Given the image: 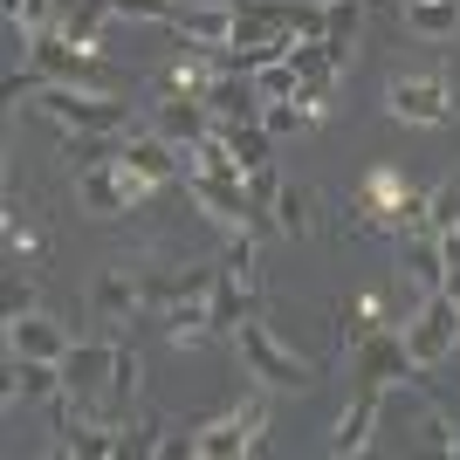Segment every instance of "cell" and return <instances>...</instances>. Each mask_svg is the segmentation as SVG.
<instances>
[{"label": "cell", "mask_w": 460, "mask_h": 460, "mask_svg": "<svg viewBox=\"0 0 460 460\" xmlns=\"http://www.w3.org/2000/svg\"><path fill=\"white\" fill-rule=\"evenodd\" d=\"M41 117H56L69 137H124L131 131V111L117 103L111 90H76V83H49V90L35 96Z\"/></svg>", "instance_id": "cell-1"}, {"label": "cell", "mask_w": 460, "mask_h": 460, "mask_svg": "<svg viewBox=\"0 0 460 460\" xmlns=\"http://www.w3.org/2000/svg\"><path fill=\"white\" fill-rule=\"evenodd\" d=\"M234 344H241V358H248V378L275 385V392H309V385H316V365L296 358V350H288L269 323H254V316L234 330Z\"/></svg>", "instance_id": "cell-2"}, {"label": "cell", "mask_w": 460, "mask_h": 460, "mask_svg": "<svg viewBox=\"0 0 460 460\" xmlns=\"http://www.w3.org/2000/svg\"><path fill=\"white\" fill-rule=\"evenodd\" d=\"M460 344V303L447 288H426V303L412 309V330H405V350H412V371H433L447 365Z\"/></svg>", "instance_id": "cell-3"}, {"label": "cell", "mask_w": 460, "mask_h": 460, "mask_svg": "<svg viewBox=\"0 0 460 460\" xmlns=\"http://www.w3.org/2000/svg\"><path fill=\"white\" fill-rule=\"evenodd\" d=\"M261 426H269V399L254 392V399L234 405L227 420L199 426V433H192V454H199V460H241V454H254V447H261Z\"/></svg>", "instance_id": "cell-4"}, {"label": "cell", "mask_w": 460, "mask_h": 460, "mask_svg": "<svg viewBox=\"0 0 460 460\" xmlns=\"http://www.w3.org/2000/svg\"><path fill=\"white\" fill-rule=\"evenodd\" d=\"M111 371H117V344H69V358H62V399H76L83 420L103 412Z\"/></svg>", "instance_id": "cell-5"}, {"label": "cell", "mask_w": 460, "mask_h": 460, "mask_svg": "<svg viewBox=\"0 0 460 460\" xmlns=\"http://www.w3.org/2000/svg\"><path fill=\"white\" fill-rule=\"evenodd\" d=\"M186 192H192V207L213 213L220 227H234V234H261V213H254V199H248V179L192 172V179H186Z\"/></svg>", "instance_id": "cell-6"}, {"label": "cell", "mask_w": 460, "mask_h": 460, "mask_svg": "<svg viewBox=\"0 0 460 460\" xmlns=\"http://www.w3.org/2000/svg\"><path fill=\"white\" fill-rule=\"evenodd\" d=\"M412 378V350H405V337H392V330H371L365 344H358V392H392V385Z\"/></svg>", "instance_id": "cell-7"}, {"label": "cell", "mask_w": 460, "mask_h": 460, "mask_svg": "<svg viewBox=\"0 0 460 460\" xmlns=\"http://www.w3.org/2000/svg\"><path fill=\"white\" fill-rule=\"evenodd\" d=\"M76 192H83V207H90V213H131L152 186L131 179L117 158H103V165H83V172H76Z\"/></svg>", "instance_id": "cell-8"}, {"label": "cell", "mask_w": 460, "mask_h": 460, "mask_svg": "<svg viewBox=\"0 0 460 460\" xmlns=\"http://www.w3.org/2000/svg\"><path fill=\"white\" fill-rule=\"evenodd\" d=\"M385 103H392V117H399V124H447V117H454L440 76H399L392 90H385Z\"/></svg>", "instance_id": "cell-9"}, {"label": "cell", "mask_w": 460, "mask_h": 460, "mask_svg": "<svg viewBox=\"0 0 460 460\" xmlns=\"http://www.w3.org/2000/svg\"><path fill=\"white\" fill-rule=\"evenodd\" d=\"M172 28L192 49H234V0H179Z\"/></svg>", "instance_id": "cell-10"}, {"label": "cell", "mask_w": 460, "mask_h": 460, "mask_svg": "<svg viewBox=\"0 0 460 460\" xmlns=\"http://www.w3.org/2000/svg\"><path fill=\"white\" fill-rule=\"evenodd\" d=\"M7 350H14V358H49V365H62V358H69L62 330L49 323V316H35V309L7 316Z\"/></svg>", "instance_id": "cell-11"}, {"label": "cell", "mask_w": 460, "mask_h": 460, "mask_svg": "<svg viewBox=\"0 0 460 460\" xmlns=\"http://www.w3.org/2000/svg\"><path fill=\"white\" fill-rule=\"evenodd\" d=\"M158 131L172 137V145H207L213 137V111L199 103V96H165V103H158Z\"/></svg>", "instance_id": "cell-12"}, {"label": "cell", "mask_w": 460, "mask_h": 460, "mask_svg": "<svg viewBox=\"0 0 460 460\" xmlns=\"http://www.w3.org/2000/svg\"><path fill=\"white\" fill-rule=\"evenodd\" d=\"M378 405H385V392H358V399H350V412L344 420H337V433H330V454H365L371 447V426H378Z\"/></svg>", "instance_id": "cell-13"}, {"label": "cell", "mask_w": 460, "mask_h": 460, "mask_svg": "<svg viewBox=\"0 0 460 460\" xmlns=\"http://www.w3.org/2000/svg\"><path fill=\"white\" fill-rule=\"evenodd\" d=\"M117 165L131 179H145V186H158V179H172V137L158 131V137H131L124 152H117Z\"/></svg>", "instance_id": "cell-14"}, {"label": "cell", "mask_w": 460, "mask_h": 460, "mask_svg": "<svg viewBox=\"0 0 460 460\" xmlns=\"http://www.w3.org/2000/svg\"><path fill=\"white\" fill-rule=\"evenodd\" d=\"M62 392V365L49 358H14L7 365V399H56Z\"/></svg>", "instance_id": "cell-15"}, {"label": "cell", "mask_w": 460, "mask_h": 460, "mask_svg": "<svg viewBox=\"0 0 460 460\" xmlns=\"http://www.w3.org/2000/svg\"><path fill=\"white\" fill-rule=\"evenodd\" d=\"M399 241H405V269L420 275L426 288H440V282H447V248H440V234H433V227H412V234H399Z\"/></svg>", "instance_id": "cell-16"}, {"label": "cell", "mask_w": 460, "mask_h": 460, "mask_svg": "<svg viewBox=\"0 0 460 460\" xmlns=\"http://www.w3.org/2000/svg\"><path fill=\"white\" fill-rule=\"evenodd\" d=\"M405 28L426 41H454L460 28V0H405Z\"/></svg>", "instance_id": "cell-17"}, {"label": "cell", "mask_w": 460, "mask_h": 460, "mask_svg": "<svg viewBox=\"0 0 460 460\" xmlns=\"http://www.w3.org/2000/svg\"><path fill=\"white\" fill-rule=\"evenodd\" d=\"M358 14H365V0H330V28H323V49H330V62H337V69L350 62V41H358Z\"/></svg>", "instance_id": "cell-18"}, {"label": "cell", "mask_w": 460, "mask_h": 460, "mask_svg": "<svg viewBox=\"0 0 460 460\" xmlns=\"http://www.w3.org/2000/svg\"><path fill=\"white\" fill-rule=\"evenodd\" d=\"M96 309H103L111 323H131L137 309H145V282H124V275H103V282H96Z\"/></svg>", "instance_id": "cell-19"}, {"label": "cell", "mask_w": 460, "mask_h": 460, "mask_svg": "<svg viewBox=\"0 0 460 460\" xmlns=\"http://www.w3.org/2000/svg\"><path fill=\"white\" fill-rule=\"evenodd\" d=\"M269 227H275V234H288V241H303V234H309V192H303V186H282V192H275Z\"/></svg>", "instance_id": "cell-20"}, {"label": "cell", "mask_w": 460, "mask_h": 460, "mask_svg": "<svg viewBox=\"0 0 460 460\" xmlns=\"http://www.w3.org/2000/svg\"><path fill=\"white\" fill-rule=\"evenodd\" d=\"M213 131L227 137V152L241 158L248 172H254V165H269V124H213Z\"/></svg>", "instance_id": "cell-21"}, {"label": "cell", "mask_w": 460, "mask_h": 460, "mask_svg": "<svg viewBox=\"0 0 460 460\" xmlns=\"http://www.w3.org/2000/svg\"><path fill=\"white\" fill-rule=\"evenodd\" d=\"M131 392H137V350L117 344V371H111V399H103V412H111V426L131 412Z\"/></svg>", "instance_id": "cell-22"}, {"label": "cell", "mask_w": 460, "mask_h": 460, "mask_svg": "<svg viewBox=\"0 0 460 460\" xmlns=\"http://www.w3.org/2000/svg\"><path fill=\"white\" fill-rule=\"evenodd\" d=\"M254 90H261V103H296V90H303V76H296V62H261L254 69Z\"/></svg>", "instance_id": "cell-23"}, {"label": "cell", "mask_w": 460, "mask_h": 460, "mask_svg": "<svg viewBox=\"0 0 460 460\" xmlns=\"http://www.w3.org/2000/svg\"><path fill=\"white\" fill-rule=\"evenodd\" d=\"M426 220H433V234H454L460 227V179H447L440 192H426Z\"/></svg>", "instance_id": "cell-24"}, {"label": "cell", "mask_w": 460, "mask_h": 460, "mask_svg": "<svg viewBox=\"0 0 460 460\" xmlns=\"http://www.w3.org/2000/svg\"><path fill=\"white\" fill-rule=\"evenodd\" d=\"M179 0H111V21H165L172 28Z\"/></svg>", "instance_id": "cell-25"}, {"label": "cell", "mask_w": 460, "mask_h": 460, "mask_svg": "<svg viewBox=\"0 0 460 460\" xmlns=\"http://www.w3.org/2000/svg\"><path fill=\"white\" fill-rule=\"evenodd\" d=\"M420 447H426V454H454L460 460V433L440 420V412H426V420H420Z\"/></svg>", "instance_id": "cell-26"}, {"label": "cell", "mask_w": 460, "mask_h": 460, "mask_svg": "<svg viewBox=\"0 0 460 460\" xmlns=\"http://www.w3.org/2000/svg\"><path fill=\"white\" fill-rule=\"evenodd\" d=\"M261 124H269V137H288V131H303L309 117H303V103H269V111H261Z\"/></svg>", "instance_id": "cell-27"}, {"label": "cell", "mask_w": 460, "mask_h": 460, "mask_svg": "<svg viewBox=\"0 0 460 460\" xmlns=\"http://www.w3.org/2000/svg\"><path fill=\"white\" fill-rule=\"evenodd\" d=\"M275 192H282L275 165H254V172H248V199H254V213H269V207H275Z\"/></svg>", "instance_id": "cell-28"}, {"label": "cell", "mask_w": 460, "mask_h": 460, "mask_svg": "<svg viewBox=\"0 0 460 460\" xmlns=\"http://www.w3.org/2000/svg\"><path fill=\"white\" fill-rule=\"evenodd\" d=\"M440 288H447V296L460 303V269H447V282H440Z\"/></svg>", "instance_id": "cell-29"}]
</instances>
